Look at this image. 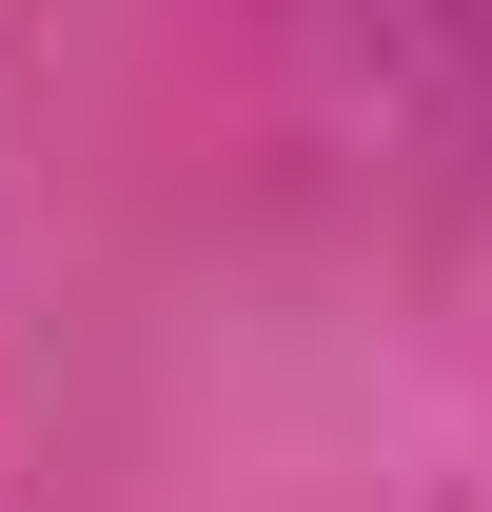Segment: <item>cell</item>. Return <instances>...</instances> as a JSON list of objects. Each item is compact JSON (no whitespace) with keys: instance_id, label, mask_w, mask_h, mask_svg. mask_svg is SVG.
Segmentation results:
<instances>
[]
</instances>
